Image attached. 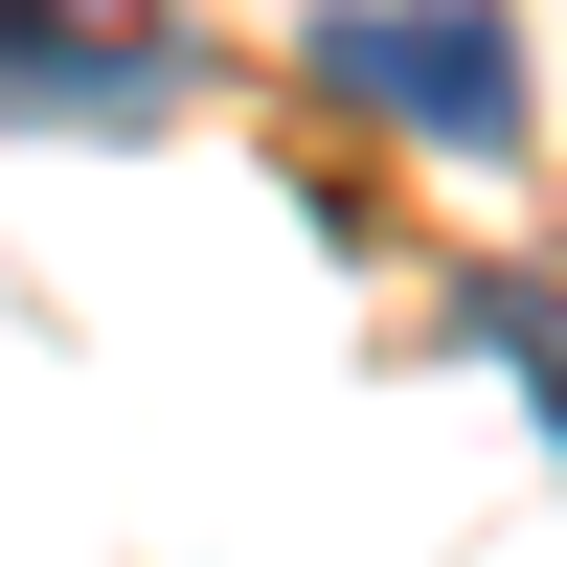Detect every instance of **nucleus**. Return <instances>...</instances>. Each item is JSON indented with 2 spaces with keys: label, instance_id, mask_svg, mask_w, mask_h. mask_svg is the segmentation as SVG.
Masks as SVG:
<instances>
[{
  "label": "nucleus",
  "instance_id": "obj_1",
  "mask_svg": "<svg viewBox=\"0 0 567 567\" xmlns=\"http://www.w3.org/2000/svg\"><path fill=\"white\" fill-rule=\"evenodd\" d=\"M318 114H386L432 159H523V23L499 0H318Z\"/></svg>",
  "mask_w": 567,
  "mask_h": 567
},
{
  "label": "nucleus",
  "instance_id": "obj_2",
  "mask_svg": "<svg viewBox=\"0 0 567 567\" xmlns=\"http://www.w3.org/2000/svg\"><path fill=\"white\" fill-rule=\"evenodd\" d=\"M205 45L136 0H0V136H182Z\"/></svg>",
  "mask_w": 567,
  "mask_h": 567
},
{
  "label": "nucleus",
  "instance_id": "obj_3",
  "mask_svg": "<svg viewBox=\"0 0 567 567\" xmlns=\"http://www.w3.org/2000/svg\"><path fill=\"white\" fill-rule=\"evenodd\" d=\"M477 341L523 363V386H545V432H567V296H545V272H477Z\"/></svg>",
  "mask_w": 567,
  "mask_h": 567
}]
</instances>
